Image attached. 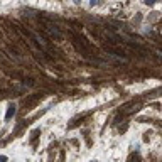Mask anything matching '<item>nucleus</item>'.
Masks as SVG:
<instances>
[{
    "instance_id": "nucleus-1",
    "label": "nucleus",
    "mask_w": 162,
    "mask_h": 162,
    "mask_svg": "<svg viewBox=\"0 0 162 162\" xmlns=\"http://www.w3.org/2000/svg\"><path fill=\"white\" fill-rule=\"evenodd\" d=\"M41 22H42V27H44V31H46V32H47L49 36L54 37L56 41H63V32L59 31V27H57L56 24L49 22L47 19H42Z\"/></svg>"
},
{
    "instance_id": "nucleus-4",
    "label": "nucleus",
    "mask_w": 162,
    "mask_h": 162,
    "mask_svg": "<svg viewBox=\"0 0 162 162\" xmlns=\"http://www.w3.org/2000/svg\"><path fill=\"white\" fill-rule=\"evenodd\" d=\"M15 115V105L14 103H10L9 107H7V113H5V120H10L12 117Z\"/></svg>"
},
{
    "instance_id": "nucleus-2",
    "label": "nucleus",
    "mask_w": 162,
    "mask_h": 162,
    "mask_svg": "<svg viewBox=\"0 0 162 162\" xmlns=\"http://www.w3.org/2000/svg\"><path fill=\"white\" fill-rule=\"evenodd\" d=\"M105 51L110 53L111 56H117V57H127V54L123 51H120V49H117V47H113V46H105Z\"/></svg>"
},
{
    "instance_id": "nucleus-6",
    "label": "nucleus",
    "mask_w": 162,
    "mask_h": 162,
    "mask_svg": "<svg viewBox=\"0 0 162 162\" xmlns=\"http://www.w3.org/2000/svg\"><path fill=\"white\" fill-rule=\"evenodd\" d=\"M24 85H27V86H34V81H32V79H24Z\"/></svg>"
},
{
    "instance_id": "nucleus-5",
    "label": "nucleus",
    "mask_w": 162,
    "mask_h": 162,
    "mask_svg": "<svg viewBox=\"0 0 162 162\" xmlns=\"http://www.w3.org/2000/svg\"><path fill=\"white\" fill-rule=\"evenodd\" d=\"M39 98H42V95H34V96H31L29 100H25V101H24V105H25V107H29V105L36 103V101L39 100Z\"/></svg>"
},
{
    "instance_id": "nucleus-8",
    "label": "nucleus",
    "mask_w": 162,
    "mask_h": 162,
    "mask_svg": "<svg viewBox=\"0 0 162 162\" xmlns=\"http://www.w3.org/2000/svg\"><path fill=\"white\" fill-rule=\"evenodd\" d=\"M90 3H91V5H98V3H100V0H91Z\"/></svg>"
},
{
    "instance_id": "nucleus-3",
    "label": "nucleus",
    "mask_w": 162,
    "mask_h": 162,
    "mask_svg": "<svg viewBox=\"0 0 162 162\" xmlns=\"http://www.w3.org/2000/svg\"><path fill=\"white\" fill-rule=\"evenodd\" d=\"M107 37L110 39V42H111V44H118V42H122V41H123L118 34H115V32H111V31H108V29H107Z\"/></svg>"
},
{
    "instance_id": "nucleus-7",
    "label": "nucleus",
    "mask_w": 162,
    "mask_h": 162,
    "mask_svg": "<svg viewBox=\"0 0 162 162\" xmlns=\"http://www.w3.org/2000/svg\"><path fill=\"white\" fill-rule=\"evenodd\" d=\"M145 3H147V5H154V3H155V0H145Z\"/></svg>"
}]
</instances>
